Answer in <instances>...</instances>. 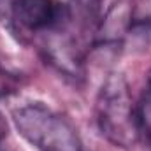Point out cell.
Masks as SVG:
<instances>
[{
  "mask_svg": "<svg viewBox=\"0 0 151 151\" xmlns=\"http://www.w3.org/2000/svg\"><path fill=\"white\" fill-rule=\"evenodd\" d=\"M16 88H18V81H16V77L11 76L9 72H5L4 69H0V97L16 91Z\"/></svg>",
  "mask_w": 151,
  "mask_h": 151,
  "instance_id": "5",
  "label": "cell"
},
{
  "mask_svg": "<svg viewBox=\"0 0 151 151\" xmlns=\"http://www.w3.org/2000/svg\"><path fill=\"white\" fill-rule=\"evenodd\" d=\"M12 119L18 132L39 151H83L70 121L46 104L21 106L14 111Z\"/></svg>",
  "mask_w": 151,
  "mask_h": 151,
  "instance_id": "2",
  "label": "cell"
},
{
  "mask_svg": "<svg viewBox=\"0 0 151 151\" xmlns=\"http://www.w3.org/2000/svg\"><path fill=\"white\" fill-rule=\"evenodd\" d=\"M12 19L30 32H46L60 27L67 18V7L58 0H12Z\"/></svg>",
  "mask_w": 151,
  "mask_h": 151,
  "instance_id": "3",
  "label": "cell"
},
{
  "mask_svg": "<svg viewBox=\"0 0 151 151\" xmlns=\"http://www.w3.org/2000/svg\"><path fill=\"white\" fill-rule=\"evenodd\" d=\"M135 113H137L139 132H142L146 135V139L151 142V81L150 86L144 90L137 107H135Z\"/></svg>",
  "mask_w": 151,
  "mask_h": 151,
  "instance_id": "4",
  "label": "cell"
},
{
  "mask_svg": "<svg viewBox=\"0 0 151 151\" xmlns=\"http://www.w3.org/2000/svg\"><path fill=\"white\" fill-rule=\"evenodd\" d=\"M0 151H7L5 148H4V146H2V142H0Z\"/></svg>",
  "mask_w": 151,
  "mask_h": 151,
  "instance_id": "7",
  "label": "cell"
},
{
  "mask_svg": "<svg viewBox=\"0 0 151 151\" xmlns=\"http://www.w3.org/2000/svg\"><path fill=\"white\" fill-rule=\"evenodd\" d=\"M72 2L77 5L79 12H83L86 18L95 16L100 9V0H72Z\"/></svg>",
  "mask_w": 151,
  "mask_h": 151,
  "instance_id": "6",
  "label": "cell"
},
{
  "mask_svg": "<svg viewBox=\"0 0 151 151\" xmlns=\"http://www.w3.org/2000/svg\"><path fill=\"white\" fill-rule=\"evenodd\" d=\"M97 123L102 135L116 146L130 148L137 141V113L123 74L114 72L104 81L97 97Z\"/></svg>",
  "mask_w": 151,
  "mask_h": 151,
  "instance_id": "1",
  "label": "cell"
}]
</instances>
